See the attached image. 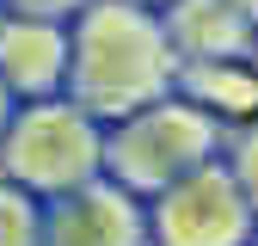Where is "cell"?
<instances>
[{
    "label": "cell",
    "mask_w": 258,
    "mask_h": 246,
    "mask_svg": "<svg viewBox=\"0 0 258 246\" xmlns=\"http://www.w3.org/2000/svg\"><path fill=\"white\" fill-rule=\"evenodd\" d=\"M0 68H7L25 92H43V86H55V74H61V37L49 25H7L0 31Z\"/></svg>",
    "instance_id": "cell-7"
},
{
    "label": "cell",
    "mask_w": 258,
    "mask_h": 246,
    "mask_svg": "<svg viewBox=\"0 0 258 246\" xmlns=\"http://www.w3.org/2000/svg\"><path fill=\"white\" fill-rule=\"evenodd\" d=\"M19 7H31V13H61V7H74V0H19Z\"/></svg>",
    "instance_id": "cell-11"
},
{
    "label": "cell",
    "mask_w": 258,
    "mask_h": 246,
    "mask_svg": "<svg viewBox=\"0 0 258 246\" xmlns=\"http://www.w3.org/2000/svg\"><path fill=\"white\" fill-rule=\"evenodd\" d=\"M49 246H142V215L129 209V197L86 184V191L55 215Z\"/></svg>",
    "instance_id": "cell-6"
},
{
    "label": "cell",
    "mask_w": 258,
    "mask_h": 246,
    "mask_svg": "<svg viewBox=\"0 0 258 246\" xmlns=\"http://www.w3.org/2000/svg\"><path fill=\"white\" fill-rule=\"evenodd\" d=\"M190 92H197V105L209 111H258V80L246 68H234V61H197V74H190Z\"/></svg>",
    "instance_id": "cell-8"
},
{
    "label": "cell",
    "mask_w": 258,
    "mask_h": 246,
    "mask_svg": "<svg viewBox=\"0 0 258 246\" xmlns=\"http://www.w3.org/2000/svg\"><path fill=\"white\" fill-rule=\"evenodd\" d=\"M0 117H7V92H0Z\"/></svg>",
    "instance_id": "cell-13"
},
{
    "label": "cell",
    "mask_w": 258,
    "mask_h": 246,
    "mask_svg": "<svg viewBox=\"0 0 258 246\" xmlns=\"http://www.w3.org/2000/svg\"><path fill=\"white\" fill-rule=\"evenodd\" d=\"M234 7H240V13H246L252 25H258V0H234Z\"/></svg>",
    "instance_id": "cell-12"
},
{
    "label": "cell",
    "mask_w": 258,
    "mask_h": 246,
    "mask_svg": "<svg viewBox=\"0 0 258 246\" xmlns=\"http://www.w3.org/2000/svg\"><path fill=\"white\" fill-rule=\"evenodd\" d=\"M166 37L190 61H240L252 43V19L234 0H172Z\"/></svg>",
    "instance_id": "cell-5"
},
{
    "label": "cell",
    "mask_w": 258,
    "mask_h": 246,
    "mask_svg": "<svg viewBox=\"0 0 258 246\" xmlns=\"http://www.w3.org/2000/svg\"><path fill=\"white\" fill-rule=\"evenodd\" d=\"M234 178H240V191H246V203L258 215V123H246L240 142H234Z\"/></svg>",
    "instance_id": "cell-9"
},
{
    "label": "cell",
    "mask_w": 258,
    "mask_h": 246,
    "mask_svg": "<svg viewBox=\"0 0 258 246\" xmlns=\"http://www.w3.org/2000/svg\"><path fill=\"white\" fill-rule=\"evenodd\" d=\"M74 86L105 117H129L154 99H166L172 37L142 7H123V0L92 7L86 25H80V49H74Z\"/></svg>",
    "instance_id": "cell-1"
},
{
    "label": "cell",
    "mask_w": 258,
    "mask_h": 246,
    "mask_svg": "<svg viewBox=\"0 0 258 246\" xmlns=\"http://www.w3.org/2000/svg\"><path fill=\"white\" fill-rule=\"evenodd\" d=\"M31 209L19 197H0V246H31Z\"/></svg>",
    "instance_id": "cell-10"
},
{
    "label": "cell",
    "mask_w": 258,
    "mask_h": 246,
    "mask_svg": "<svg viewBox=\"0 0 258 246\" xmlns=\"http://www.w3.org/2000/svg\"><path fill=\"white\" fill-rule=\"evenodd\" d=\"M252 203L240 191L234 166H190L178 184L160 191V209H154V234L160 246H246L252 234Z\"/></svg>",
    "instance_id": "cell-3"
},
{
    "label": "cell",
    "mask_w": 258,
    "mask_h": 246,
    "mask_svg": "<svg viewBox=\"0 0 258 246\" xmlns=\"http://www.w3.org/2000/svg\"><path fill=\"white\" fill-rule=\"evenodd\" d=\"M92 160H99V136L86 130L80 111H61V105L31 111L13 136V172L31 184H49V191L80 184L92 172Z\"/></svg>",
    "instance_id": "cell-4"
},
{
    "label": "cell",
    "mask_w": 258,
    "mask_h": 246,
    "mask_svg": "<svg viewBox=\"0 0 258 246\" xmlns=\"http://www.w3.org/2000/svg\"><path fill=\"white\" fill-rule=\"evenodd\" d=\"M215 111L209 105H178V99H154L142 111H129V123L111 142V166L129 191H166L190 166L209 160L215 148Z\"/></svg>",
    "instance_id": "cell-2"
}]
</instances>
